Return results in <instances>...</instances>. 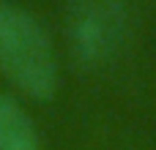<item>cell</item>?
Instances as JSON below:
<instances>
[{"instance_id":"6da1fadb","label":"cell","mask_w":156,"mask_h":150,"mask_svg":"<svg viewBox=\"0 0 156 150\" xmlns=\"http://www.w3.org/2000/svg\"><path fill=\"white\" fill-rule=\"evenodd\" d=\"M0 74L27 98H52L58 55L44 25L22 5L0 0Z\"/></svg>"},{"instance_id":"7a4b0ae2","label":"cell","mask_w":156,"mask_h":150,"mask_svg":"<svg viewBox=\"0 0 156 150\" xmlns=\"http://www.w3.org/2000/svg\"><path fill=\"white\" fill-rule=\"evenodd\" d=\"M129 30V0H66V38L85 68L110 63Z\"/></svg>"},{"instance_id":"3957f363","label":"cell","mask_w":156,"mask_h":150,"mask_svg":"<svg viewBox=\"0 0 156 150\" xmlns=\"http://www.w3.org/2000/svg\"><path fill=\"white\" fill-rule=\"evenodd\" d=\"M0 150H41V134L30 112L8 93H0Z\"/></svg>"}]
</instances>
